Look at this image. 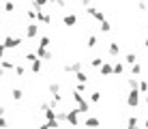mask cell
I'll return each mask as SVG.
<instances>
[{
	"instance_id": "2",
	"label": "cell",
	"mask_w": 148,
	"mask_h": 129,
	"mask_svg": "<svg viewBox=\"0 0 148 129\" xmlns=\"http://www.w3.org/2000/svg\"><path fill=\"white\" fill-rule=\"evenodd\" d=\"M34 32H37V26H30V28H28V34H30V37H32Z\"/></svg>"
},
{
	"instance_id": "1",
	"label": "cell",
	"mask_w": 148,
	"mask_h": 129,
	"mask_svg": "<svg viewBox=\"0 0 148 129\" xmlns=\"http://www.w3.org/2000/svg\"><path fill=\"white\" fill-rule=\"evenodd\" d=\"M17 43H19V39H11V37L7 39V48H13V45H17Z\"/></svg>"
}]
</instances>
